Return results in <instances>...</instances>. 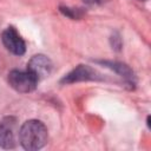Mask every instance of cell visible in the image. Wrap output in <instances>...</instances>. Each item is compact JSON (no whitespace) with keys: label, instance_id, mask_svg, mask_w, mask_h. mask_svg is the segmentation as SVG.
I'll return each instance as SVG.
<instances>
[{"label":"cell","instance_id":"obj_2","mask_svg":"<svg viewBox=\"0 0 151 151\" xmlns=\"http://www.w3.org/2000/svg\"><path fill=\"white\" fill-rule=\"evenodd\" d=\"M7 81L9 86L20 93H29L37 88L39 79L31 71L13 70L8 73Z\"/></svg>","mask_w":151,"mask_h":151},{"label":"cell","instance_id":"obj_3","mask_svg":"<svg viewBox=\"0 0 151 151\" xmlns=\"http://www.w3.org/2000/svg\"><path fill=\"white\" fill-rule=\"evenodd\" d=\"M94 80L96 81L103 80L101 74L87 65H78L71 72L65 74L60 80V83L68 85V84H74L80 81H94Z\"/></svg>","mask_w":151,"mask_h":151},{"label":"cell","instance_id":"obj_7","mask_svg":"<svg viewBox=\"0 0 151 151\" xmlns=\"http://www.w3.org/2000/svg\"><path fill=\"white\" fill-rule=\"evenodd\" d=\"M27 70L31 71L40 80L50 76L52 71V61L45 54H35L29 59Z\"/></svg>","mask_w":151,"mask_h":151},{"label":"cell","instance_id":"obj_8","mask_svg":"<svg viewBox=\"0 0 151 151\" xmlns=\"http://www.w3.org/2000/svg\"><path fill=\"white\" fill-rule=\"evenodd\" d=\"M59 11L67 18L70 19H80L84 14V12L80 9V8H70V7H64V6H60L59 7Z\"/></svg>","mask_w":151,"mask_h":151},{"label":"cell","instance_id":"obj_5","mask_svg":"<svg viewBox=\"0 0 151 151\" xmlns=\"http://www.w3.org/2000/svg\"><path fill=\"white\" fill-rule=\"evenodd\" d=\"M1 41L4 46L7 48V51H9L15 55H22L26 52V44L24 39L18 33V31L12 26L2 31Z\"/></svg>","mask_w":151,"mask_h":151},{"label":"cell","instance_id":"obj_9","mask_svg":"<svg viewBox=\"0 0 151 151\" xmlns=\"http://www.w3.org/2000/svg\"><path fill=\"white\" fill-rule=\"evenodd\" d=\"M110 40H111V46H112L113 50L119 51L122 48V38L118 33H113V35L111 37Z\"/></svg>","mask_w":151,"mask_h":151},{"label":"cell","instance_id":"obj_6","mask_svg":"<svg viewBox=\"0 0 151 151\" xmlns=\"http://www.w3.org/2000/svg\"><path fill=\"white\" fill-rule=\"evenodd\" d=\"M97 63H99L100 65L105 66L106 68H110L114 73L119 74L123 78V80L125 81V84L130 88H134L137 79H136L134 72L126 64L120 63V61H112V60H98Z\"/></svg>","mask_w":151,"mask_h":151},{"label":"cell","instance_id":"obj_10","mask_svg":"<svg viewBox=\"0 0 151 151\" xmlns=\"http://www.w3.org/2000/svg\"><path fill=\"white\" fill-rule=\"evenodd\" d=\"M86 5H90V6H98V5H103L110 0H83Z\"/></svg>","mask_w":151,"mask_h":151},{"label":"cell","instance_id":"obj_1","mask_svg":"<svg viewBox=\"0 0 151 151\" xmlns=\"http://www.w3.org/2000/svg\"><path fill=\"white\" fill-rule=\"evenodd\" d=\"M19 142L25 150L37 151L42 149L48 139V132L45 124L37 119L25 122L18 133Z\"/></svg>","mask_w":151,"mask_h":151},{"label":"cell","instance_id":"obj_11","mask_svg":"<svg viewBox=\"0 0 151 151\" xmlns=\"http://www.w3.org/2000/svg\"><path fill=\"white\" fill-rule=\"evenodd\" d=\"M139 1H145V0H139Z\"/></svg>","mask_w":151,"mask_h":151},{"label":"cell","instance_id":"obj_4","mask_svg":"<svg viewBox=\"0 0 151 151\" xmlns=\"http://www.w3.org/2000/svg\"><path fill=\"white\" fill-rule=\"evenodd\" d=\"M17 118L8 116L0 120V147L9 150L17 145Z\"/></svg>","mask_w":151,"mask_h":151}]
</instances>
